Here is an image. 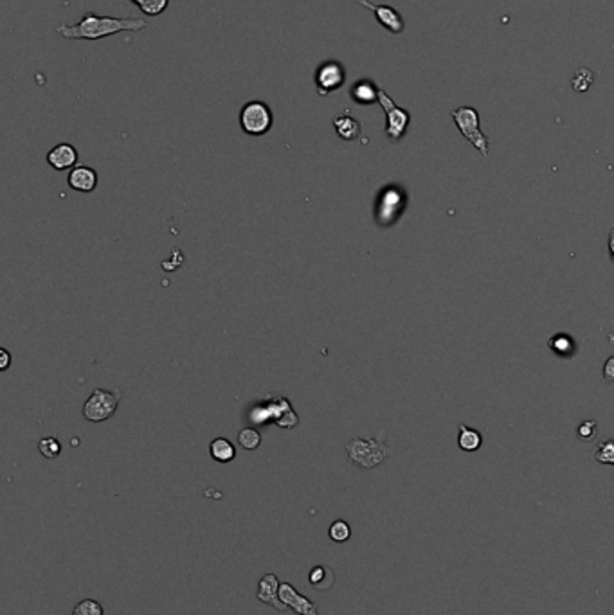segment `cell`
<instances>
[{"label":"cell","mask_w":614,"mask_h":615,"mask_svg":"<svg viewBox=\"0 0 614 615\" xmlns=\"http://www.w3.org/2000/svg\"><path fill=\"white\" fill-rule=\"evenodd\" d=\"M146 26L148 23L145 18H118V16L96 15L89 11L82 16L78 23L60 26L56 28V33L65 40H101L123 31L139 33Z\"/></svg>","instance_id":"6da1fadb"},{"label":"cell","mask_w":614,"mask_h":615,"mask_svg":"<svg viewBox=\"0 0 614 615\" xmlns=\"http://www.w3.org/2000/svg\"><path fill=\"white\" fill-rule=\"evenodd\" d=\"M238 443L245 450H256L262 443V436L255 429H245L238 434Z\"/></svg>","instance_id":"603a6c76"},{"label":"cell","mask_w":614,"mask_h":615,"mask_svg":"<svg viewBox=\"0 0 614 615\" xmlns=\"http://www.w3.org/2000/svg\"><path fill=\"white\" fill-rule=\"evenodd\" d=\"M609 252H610V259H613L614 263V229L609 232Z\"/></svg>","instance_id":"83f0119b"},{"label":"cell","mask_w":614,"mask_h":615,"mask_svg":"<svg viewBox=\"0 0 614 615\" xmlns=\"http://www.w3.org/2000/svg\"><path fill=\"white\" fill-rule=\"evenodd\" d=\"M72 615H103V606L96 599H83L76 604Z\"/></svg>","instance_id":"d4e9b609"},{"label":"cell","mask_w":614,"mask_h":615,"mask_svg":"<svg viewBox=\"0 0 614 615\" xmlns=\"http://www.w3.org/2000/svg\"><path fill=\"white\" fill-rule=\"evenodd\" d=\"M452 121L458 126L459 133L469 140L470 145L481 153L483 157H489V137L479 128V112L474 106H459V108L452 110Z\"/></svg>","instance_id":"7a4b0ae2"},{"label":"cell","mask_w":614,"mask_h":615,"mask_svg":"<svg viewBox=\"0 0 614 615\" xmlns=\"http://www.w3.org/2000/svg\"><path fill=\"white\" fill-rule=\"evenodd\" d=\"M308 585L317 592H328L335 585V572L328 565H317L308 572Z\"/></svg>","instance_id":"5bb4252c"},{"label":"cell","mask_w":614,"mask_h":615,"mask_svg":"<svg viewBox=\"0 0 614 615\" xmlns=\"http://www.w3.org/2000/svg\"><path fill=\"white\" fill-rule=\"evenodd\" d=\"M0 353H2V369H8V363H9V354H8V351L2 349V351H0Z\"/></svg>","instance_id":"f1b7e54d"},{"label":"cell","mask_w":614,"mask_h":615,"mask_svg":"<svg viewBox=\"0 0 614 615\" xmlns=\"http://www.w3.org/2000/svg\"><path fill=\"white\" fill-rule=\"evenodd\" d=\"M279 580L276 574H265L258 583V592H256V599L259 603H265L269 606L276 608L279 611H285L286 604L279 599Z\"/></svg>","instance_id":"30bf717a"},{"label":"cell","mask_w":614,"mask_h":615,"mask_svg":"<svg viewBox=\"0 0 614 615\" xmlns=\"http://www.w3.org/2000/svg\"><path fill=\"white\" fill-rule=\"evenodd\" d=\"M333 128H335L337 135L345 140H353L360 135L362 132V125L357 121L355 117L348 115V113H342V115H337L333 119Z\"/></svg>","instance_id":"9a60e30c"},{"label":"cell","mask_w":614,"mask_h":615,"mask_svg":"<svg viewBox=\"0 0 614 615\" xmlns=\"http://www.w3.org/2000/svg\"><path fill=\"white\" fill-rule=\"evenodd\" d=\"M328 536L330 540L335 541V543H345V541H348L350 536H352V527H350V524L345 522V520H335V522L330 526Z\"/></svg>","instance_id":"ffe728a7"},{"label":"cell","mask_w":614,"mask_h":615,"mask_svg":"<svg viewBox=\"0 0 614 615\" xmlns=\"http://www.w3.org/2000/svg\"><path fill=\"white\" fill-rule=\"evenodd\" d=\"M209 452H211L213 459L218 461V463H231L236 456L235 444L231 441L223 439V437L213 441L211 446H209Z\"/></svg>","instance_id":"e0dca14e"},{"label":"cell","mask_w":614,"mask_h":615,"mask_svg":"<svg viewBox=\"0 0 614 615\" xmlns=\"http://www.w3.org/2000/svg\"><path fill=\"white\" fill-rule=\"evenodd\" d=\"M146 16H159L169 6V0H132Z\"/></svg>","instance_id":"d6986e66"},{"label":"cell","mask_w":614,"mask_h":615,"mask_svg":"<svg viewBox=\"0 0 614 615\" xmlns=\"http://www.w3.org/2000/svg\"><path fill=\"white\" fill-rule=\"evenodd\" d=\"M593 459L596 463L602 464H613L614 466V439H605L596 446L595 453H593Z\"/></svg>","instance_id":"7402d4cb"},{"label":"cell","mask_w":614,"mask_h":615,"mask_svg":"<svg viewBox=\"0 0 614 615\" xmlns=\"http://www.w3.org/2000/svg\"><path fill=\"white\" fill-rule=\"evenodd\" d=\"M357 4L362 6V8L369 9V11L375 15L376 22L382 26L384 29H388L393 35H400L406 29V20L400 15L398 9L391 8L388 4H373L369 0H357Z\"/></svg>","instance_id":"ba28073f"},{"label":"cell","mask_w":614,"mask_h":615,"mask_svg":"<svg viewBox=\"0 0 614 615\" xmlns=\"http://www.w3.org/2000/svg\"><path fill=\"white\" fill-rule=\"evenodd\" d=\"M458 444L463 452H476L483 444V436L477 430L470 429L465 423H459V434H458Z\"/></svg>","instance_id":"2e32d148"},{"label":"cell","mask_w":614,"mask_h":615,"mask_svg":"<svg viewBox=\"0 0 614 615\" xmlns=\"http://www.w3.org/2000/svg\"><path fill=\"white\" fill-rule=\"evenodd\" d=\"M593 81H595V74H593L589 69H579L571 78L573 90H575V92H580V94L587 92V90H589V86L593 85Z\"/></svg>","instance_id":"44dd1931"},{"label":"cell","mask_w":614,"mask_h":615,"mask_svg":"<svg viewBox=\"0 0 614 615\" xmlns=\"http://www.w3.org/2000/svg\"><path fill=\"white\" fill-rule=\"evenodd\" d=\"M38 448L42 456L48 457V459H55V457H58L60 452H62V444H60V441L56 439V437H45V439L40 441Z\"/></svg>","instance_id":"cb8c5ba5"},{"label":"cell","mask_w":614,"mask_h":615,"mask_svg":"<svg viewBox=\"0 0 614 615\" xmlns=\"http://www.w3.org/2000/svg\"><path fill=\"white\" fill-rule=\"evenodd\" d=\"M279 599L298 615H319L316 603H312L308 597L301 596L290 583L279 585Z\"/></svg>","instance_id":"9c48e42d"},{"label":"cell","mask_w":614,"mask_h":615,"mask_svg":"<svg viewBox=\"0 0 614 615\" xmlns=\"http://www.w3.org/2000/svg\"><path fill=\"white\" fill-rule=\"evenodd\" d=\"M603 382L614 383V354L603 363Z\"/></svg>","instance_id":"4316f807"},{"label":"cell","mask_w":614,"mask_h":615,"mask_svg":"<svg viewBox=\"0 0 614 615\" xmlns=\"http://www.w3.org/2000/svg\"><path fill=\"white\" fill-rule=\"evenodd\" d=\"M48 162L51 168L58 169V171L69 169L78 162V152H76V148L72 145L63 142V145L55 146V148L48 153Z\"/></svg>","instance_id":"8fae6325"},{"label":"cell","mask_w":614,"mask_h":615,"mask_svg":"<svg viewBox=\"0 0 614 615\" xmlns=\"http://www.w3.org/2000/svg\"><path fill=\"white\" fill-rule=\"evenodd\" d=\"M69 186L82 193L94 191V187L98 186V173L92 168H86V166L72 168L71 175H69Z\"/></svg>","instance_id":"7c38bea8"},{"label":"cell","mask_w":614,"mask_h":615,"mask_svg":"<svg viewBox=\"0 0 614 615\" xmlns=\"http://www.w3.org/2000/svg\"><path fill=\"white\" fill-rule=\"evenodd\" d=\"M119 403V393H112V390L96 389L86 400L85 407H83V416L92 423H99L105 421L116 412Z\"/></svg>","instance_id":"52a82bcc"},{"label":"cell","mask_w":614,"mask_h":615,"mask_svg":"<svg viewBox=\"0 0 614 615\" xmlns=\"http://www.w3.org/2000/svg\"><path fill=\"white\" fill-rule=\"evenodd\" d=\"M346 452L352 463H355L357 466L366 468V470H372V468L379 466L386 461L389 453V448L386 446L384 441H375V439H355L350 441L346 444Z\"/></svg>","instance_id":"3957f363"},{"label":"cell","mask_w":614,"mask_h":615,"mask_svg":"<svg viewBox=\"0 0 614 615\" xmlns=\"http://www.w3.org/2000/svg\"><path fill=\"white\" fill-rule=\"evenodd\" d=\"M346 78H348L346 67L340 62H335V60H328V62H323L321 65L316 69L313 83H316L317 92L321 94V96H328V94L342 89L346 83Z\"/></svg>","instance_id":"8992f818"},{"label":"cell","mask_w":614,"mask_h":615,"mask_svg":"<svg viewBox=\"0 0 614 615\" xmlns=\"http://www.w3.org/2000/svg\"><path fill=\"white\" fill-rule=\"evenodd\" d=\"M272 123H274V113H272L270 106L267 103L258 101V99L249 101L240 110V126L247 135H265L272 128Z\"/></svg>","instance_id":"277c9868"},{"label":"cell","mask_w":614,"mask_h":615,"mask_svg":"<svg viewBox=\"0 0 614 615\" xmlns=\"http://www.w3.org/2000/svg\"><path fill=\"white\" fill-rule=\"evenodd\" d=\"M379 94L380 89L372 79H359V81L353 83V86L350 89V98L355 103H359V105H373V103H379Z\"/></svg>","instance_id":"4fadbf2b"},{"label":"cell","mask_w":614,"mask_h":615,"mask_svg":"<svg viewBox=\"0 0 614 615\" xmlns=\"http://www.w3.org/2000/svg\"><path fill=\"white\" fill-rule=\"evenodd\" d=\"M379 105L386 112V135L391 140H400L407 132V126L411 123V113L407 110L400 108L386 90L380 89L379 94Z\"/></svg>","instance_id":"5b68a950"},{"label":"cell","mask_w":614,"mask_h":615,"mask_svg":"<svg viewBox=\"0 0 614 615\" xmlns=\"http://www.w3.org/2000/svg\"><path fill=\"white\" fill-rule=\"evenodd\" d=\"M596 434H598V424H596L595 419L582 421V423L579 424V429H576V436H579V439L586 441V443L595 439Z\"/></svg>","instance_id":"484cf974"},{"label":"cell","mask_w":614,"mask_h":615,"mask_svg":"<svg viewBox=\"0 0 614 615\" xmlns=\"http://www.w3.org/2000/svg\"><path fill=\"white\" fill-rule=\"evenodd\" d=\"M549 349L560 356H569L575 351V342L569 335H553L548 342Z\"/></svg>","instance_id":"ac0fdd59"}]
</instances>
